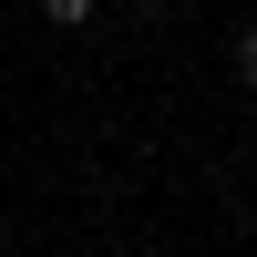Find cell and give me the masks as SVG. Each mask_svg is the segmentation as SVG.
<instances>
[{"instance_id": "obj_1", "label": "cell", "mask_w": 257, "mask_h": 257, "mask_svg": "<svg viewBox=\"0 0 257 257\" xmlns=\"http://www.w3.org/2000/svg\"><path fill=\"white\" fill-rule=\"evenodd\" d=\"M41 21H62V31H82V21H103V0H41Z\"/></svg>"}, {"instance_id": "obj_2", "label": "cell", "mask_w": 257, "mask_h": 257, "mask_svg": "<svg viewBox=\"0 0 257 257\" xmlns=\"http://www.w3.org/2000/svg\"><path fill=\"white\" fill-rule=\"evenodd\" d=\"M237 82H257V31H237Z\"/></svg>"}, {"instance_id": "obj_3", "label": "cell", "mask_w": 257, "mask_h": 257, "mask_svg": "<svg viewBox=\"0 0 257 257\" xmlns=\"http://www.w3.org/2000/svg\"><path fill=\"white\" fill-rule=\"evenodd\" d=\"M134 11H175V0H134Z\"/></svg>"}]
</instances>
